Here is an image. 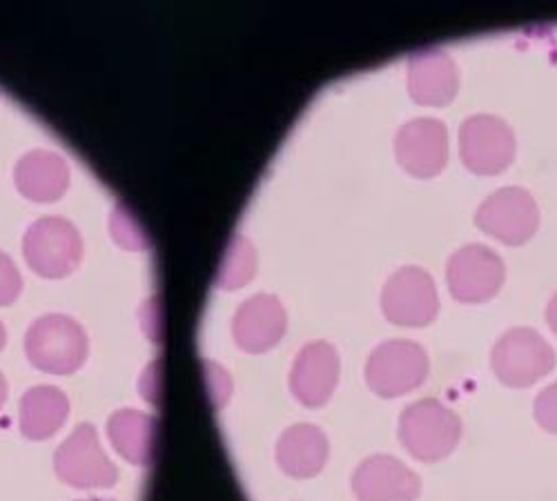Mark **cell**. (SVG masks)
<instances>
[{
    "instance_id": "cell-4",
    "label": "cell",
    "mask_w": 557,
    "mask_h": 501,
    "mask_svg": "<svg viewBox=\"0 0 557 501\" xmlns=\"http://www.w3.org/2000/svg\"><path fill=\"white\" fill-rule=\"evenodd\" d=\"M431 371L426 350L410 339L380 343L366 363V381L375 394L393 399L420 388Z\"/></svg>"
},
{
    "instance_id": "cell-26",
    "label": "cell",
    "mask_w": 557,
    "mask_h": 501,
    "mask_svg": "<svg viewBox=\"0 0 557 501\" xmlns=\"http://www.w3.org/2000/svg\"><path fill=\"white\" fill-rule=\"evenodd\" d=\"M89 501H99V499H89Z\"/></svg>"
},
{
    "instance_id": "cell-1",
    "label": "cell",
    "mask_w": 557,
    "mask_h": 501,
    "mask_svg": "<svg viewBox=\"0 0 557 501\" xmlns=\"http://www.w3.org/2000/svg\"><path fill=\"white\" fill-rule=\"evenodd\" d=\"M461 419L440 399H420L410 403L399 417V439L414 460L433 464L457 448Z\"/></svg>"
},
{
    "instance_id": "cell-3",
    "label": "cell",
    "mask_w": 557,
    "mask_h": 501,
    "mask_svg": "<svg viewBox=\"0 0 557 501\" xmlns=\"http://www.w3.org/2000/svg\"><path fill=\"white\" fill-rule=\"evenodd\" d=\"M23 254L38 277L63 279L78 267L83 241L67 218L45 216L27 227L23 237Z\"/></svg>"
},
{
    "instance_id": "cell-6",
    "label": "cell",
    "mask_w": 557,
    "mask_h": 501,
    "mask_svg": "<svg viewBox=\"0 0 557 501\" xmlns=\"http://www.w3.org/2000/svg\"><path fill=\"white\" fill-rule=\"evenodd\" d=\"M386 318L401 328H424L435 322L440 295L431 272L420 265H404L388 277L382 290Z\"/></svg>"
},
{
    "instance_id": "cell-2",
    "label": "cell",
    "mask_w": 557,
    "mask_h": 501,
    "mask_svg": "<svg viewBox=\"0 0 557 501\" xmlns=\"http://www.w3.org/2000/svg\"><path fill=\"white\" fill-rule=\"evenodd\" d=\"M25 350L36 368L52 375H70L87 356V335L65 314H45L29 326Z\"/></svg>"
},
{
    "instance_id": "cell-21",
    "label": "cell",
    "mask_w": 557,
    "mask_h": 501,
    "mask_svg": "<svg viewBox=\"0 0 557 501\" xmlns=\"http://www.w3.org/2000/svg\"><path fill=\"white\" fill-rule=\"evenodd\" d=\"M23 292V279L16 263L0 252V305H12Z\"/></svg>"
},
{
    "instance_id": "cell-15",
    "label": "cell",
    "mask_w": 557,
    "mask_h": 501,
    "mask_svg": "<svg viewBox=\"0 0 557 501\" xmlns=\"http://www.w3.org/2000/svg\"><path fill=\"white\" fill-rule=\"evenodd\" d=\"M286 308L274 295L250 297L235 314V341L246 352H265L282 341L286 333Z\"/></svg>"
},
{
    "instance_id": "cell-25",
    "label": "cell",
    "mask_w": 557,
    "mask_h": 501,
    "mask_svg": "<svg viewBox=\"0 0 557 501\" xmlns=\"http://www.w3.org/2000/svg\"><path fill=\"white\" fill-rule=\"evenodd\" d=\"M5 343H8V333H5V326L0 324V350L5 348Z\"/></svg>"
},
{
    "instance_id": "cell-9",
    "label": "cell",
    "mask_w": 557,
    "mask_h": 501,
    "mask_svg": "<svg viewBox=\"0 0 557 501\" xmlns=\"http://www.w3.org/2000/svg\"><path fill=\"white\" fill-rule=\"evenodd\" d=\"M506 265L499 254L482 243L455 250L446 263V284L459 303L491 301L504 286Z\"/></svg>"
},
{
    "instance_id": "cell-16",
    "label": "cell",
    "mask_w": 557,
    "mask_h": 501,
    "mask_svg": "<svg viewBox=\"0 0 557 501\" xmlns=\"http://www.w3.org/2000/svg\"><path fill=\"white\" fill-rule=\"evenodd\" d=\"M18 192L34 203H54L70 188V165L50 150H32L14 167Z\"/></svg>"
},
{
    "instance_id": "cell-18",
    "label": "cell",
    "mask_w": 557,
    "mask_h": 501,
    "mask_svg": "<svg viewBox=\"0 0 557 501\" xmlns=\"http://www.w3.org/2000/svg\"><path fill=\"white\" fill-rule=\"evenodd\" d=\"M67 413V397L59 388H32L21 401V430L29 439H48L65 424Z\"/></svg>"
},
{
    "instance_id": "cell-12",
    "label": "cell",
    "mask_w": 557,
    "mask_h": 501,
    "mask_svg": "<svg viewBox=\"0 0 557 501\" xmlns=\"http://www.w3.org/2000/svg\"><path fill=\"white\" fill-rule=\"evenodd\" d=\"M410 99L426 108H444L459 92V67L453 57L440 48H424L408 61Z\"/></svg>"
},
{
    "instance_id": "cell-22",
    "label": "cell",
    "mask_w": 557,
    "mask_h": 501,
    "mask_svg": "<svg viewBox=\"0 0 557 501\" xmlns=\"http://www.w3.org/2000/svg\"><path fill=\"white\" fill-rule=\"evenodd\" d=\"M535 422L546 430L557 435V381L546 386L537 397H535Z\"/></svg>"
},
{
    "instance_id": "cell-19",
    "label": "cell",
    "mask_w": 557,
    "mask_h": 501,
    "mask_svg": "<svg viewBox=\"0 0 557 501\" xmlns=\"http://www.w3.org/2000/svg\"><path fill=\"white\" fill-rule=\"evenodd\" d=\"M110 439L125 460L134 464H148L152 452L154 422L136 410H121L110 419Z\"/></svg>"
},
{
    "instance_id": "cell-11",
    "label": "cell",
    "mask_w": 557,
    "mask_h": 501,
    "mask_svg": "<svg viewBox=\"0 0 557 501\" xmlns=\"http://www.w3.org/2000/svg\"><path fill=\"white\" fill-rule=\"evenodd\" d=\"M57 473L72 486L99 488L116 479V468L106 458L95 428L83 424L57 452Z\"/></svg>"
},
{
    "instance_id": "cell-20",
    "label": "cell",
    "mask_w": 557,
    "mask_h": 501,
    "mask_svg": "<svg viewBox=\"0 0 557 501\" xmlns=\"http://www.w3.org/2000/svg\"><path fill=\"white\" fill-rule=\"evenodd\" d=\"M255 275H257V252L252 243L242 235L232 237L219 265L216 284L223 290H237L250 284Z\"/></svg>"
},
{
    "instance_id": "cell-8",
    "label": "cell",
    "mask_w": 557,
    "mask_h": 501,
    "mask_svg": "<svg viewBox=\"0 0 557 501\" xmlns=\"http://www.w3.org/2000/svg\"><path fill=\"white\" fill-rule=\"evenodd\" d=\"M475 225L506 246H522L537 233L540 208L524 188H499L480 203Z\"/></svg>"
},
{
    "instance_id": "cell-24",
    "label": "cell",
    "mask_w": 557,
    "mask_h": 501,
    "mask_svg": "<svg viewBox=\"0 0 557 501\" xmlns=\"http://www.w3.org/2000/svg\"><path fill=\"white\" fill-rule=\"evenodd\" d=\"M5 397H8V384H5V379H3V375H0V405H3V401H5Z\"/></svg>"
},
{
    "instance_id": "cell-7",
    "label": "cell",
    "mask_w": 557,
    "mask_h": 501,
    "mask_svg": "<svg viewBox=\"0 0 557 501\" xmlns=\"http://www.w3.org/2000/svg\"><path fill=\"white\" fill-rule=\"evenodd\" d=\"M516 131L495 114H475L459 125V156L467 170L493 176L513 163Z\"/></svg>"
},
{
    "instance_id": "cell-14",
    "label": "cell",
    "mask_w": 557,
    "mask_h": 501,
    "mask_svg": "<svg viewBox=\"0 0 557 501\" xmlns=\"http://www.w3.org/2000/svg\"><path fill=\"white\" fill-rule=\"evenodd\" d=\"M339 381V354L329 341H312L297 354L290 375L295 397L308 405L319 408L326 403Z\"/></svg>"
},
{
    "instance_id": "cell-13",
    "label": "cell",
    "mask_w": 557,
    "mask_h": 501,
    "mask_svg": "<svg viewBox=\"0 0 557 501\" xmlns=\"http://www.w3.org/2000/svg\"><path fill=\"white\" fill-rule=\"evenodd\" d=\"M352 490L359 501H414L422 481L391 454H375L355 471Z\"/></svg>"
},
{
    "instance_id": "cell-5",
    "label": "cell",
    "mask_w": 557,
    "mask_h": 501,
    "mask_svg": "<svg viewBox=\"0 0 557 501\" xmlns=\"http://www.w3.org/2000/svg\"><path fill=\"white\" fill-rule=\"evenodd\" d=\"M491 366L504 386L529 388L553 371L555 352L533 328H510L495 341Z\"/></svg>"
},
{
    "instance_id": "cell-10",
    "label": "cell",
    "mask_w": 557,
    "mask_h": 501,
    "mask_svg": "<svg viewBox=\"0 0 557 501\" xmlns=\"http://www.w3.org/2000/svg\"><path fill=\"white\" fill-rule=\"evenodd\" d=\"M397 163L417 178H433L448 163V129L440 118H412L395 136Z\"/></svg>"
},
{
    "instance_id": "cell-17",
    "label": "cell",
    "mask_w": 557,
    "mask_h": 501,
    "mask_svg": "<svg viewBox=\"0 0 557 501\" xmlns=\"http://www.w3.org/2000/svg\"><path fill=\"white\" fill-rule=\"evenodd\" d=\"M276 460L288 475L314 477L329 460V439L317 426L299 424L288 428L276 446Z\"/></svg>"
},
{
    "instance_id": "cell-23",
    "label": "cell",
    "mask_w": 557,
    "mask_h": 501,
    "mask_svg": "<svg viewBox=\"0 0 557 501\" xmlns=\"http://www.w3.org/2000/svg\"><path fill=\"white\" fill-rule=\"evenodd\" d=\"M546 322H548L550 330L557 335V292L550 297V301L546 305Z\"/></svg>"
}]
</instances>
